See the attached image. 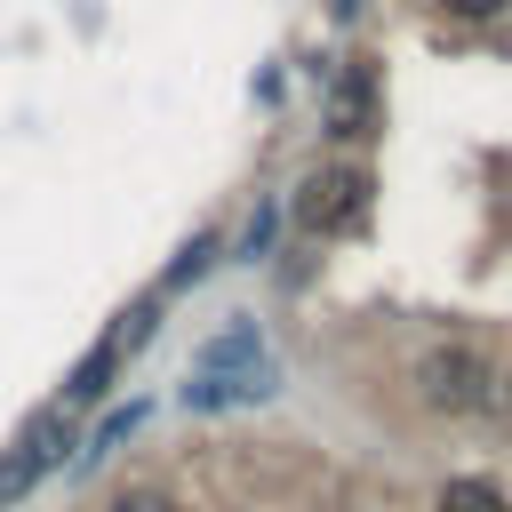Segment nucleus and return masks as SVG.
I'll use <instances>...</instances> for the list:
<instances>
[{"label": "nucleus", "mask_w": 512, "mask_h": 512, "mask_svg": "<svg viewBox=\"0 0 512 512\" xmlns=\"http://www.w3.org/2000/svg\"><path fill=\"white\" fill-rule=\"evenodd\" d=\"M64 448H72V416H64V408H40V416L16 432V448L0 456V504H16L40 472H56V464H64Z\"/></svg>", "instance_id": "f03ea898"}, {"label": "nucleus", "mask_w": 512, "mask_h": 512, "mask_svg": "<svg viewBox=\"0 0 512 512\" xmlns=\"http://www.w3.org/2000/svg\"><path fill=\"white\" fill-rule=\"evenodd\" d=\"M208 264H216V240H208V232H192V248H184V256L168 264V288H192V280H200Z\"/></svg>", "instance_id": "0eeeda50"}, {"label": "nucleus", "mask_w": 512, "mask_h": 512, "mask_svg": "<svg viewBox=\"0 0 512 512\" xmlns=\"http://www.w3.org/2000/svg\"><path fill=\"white\" fill-rule=\"evenodd\" d=\"M416 400L440 408V416H480V408H504L512 392H504V376H496L488 352H472V344H432V352L416 360Z\"/></svg>", "instance_id": "f257e3e1"}, {"label": "nucleus", "mask_w": 512, "mask_h": 512, "mask_svg": "<svg viewBox=\"0 0 512 512\" xmlns=\"http://www.w3.org/2000/svg\"><path fill=\"white\" fill-rule=\"evenodd\" d=\"M112 360H120V344H112V336H104V344H96V352H88V360H80V368H72V384H64V416H72V408H88V400H104V392H112Z\"/></svg>", "instance_id": "39448f33"}, {"label": "nucleus", "mask_w": 512, "mask_h": 512, "mask_svg": "<svg viewBox=\"0 0 512 512\" xmlns=\"http://www.w3.org/2000/svg\"><path fill=\"white\" fill-rule=\"evenodd\" d=\"M368 120H376V88H368V64H352V72L336 80L328 128H336V136H368Z\"/></svg>", "instance_id": "20e7f679"}, {"label": "nucleus", "mask_w": 512, "mask_h": 512, "mask_svg": "<svg viewBox=\"0 0 512 512\" xmlns=\"http://www.w3.org/2000/svg\"><path fill=\"white\" fill-rule=\"evenodd\" d=\"M136 424H144V408H136V400H128V408H112V416H104V432H96V448H88V456H104V448H120V440H128V432H136Z\"/></svg>", "instance_id": "1a4fd4ad"}, {"label": "nucleus", "mask_w": 512, "mask_h": 512, "mask_svg": "<svg viewBox=\"0 0 512 512\" xmlns=\"http://www.w3.org/2000/svg\"><path fill=\"white\" fill-rule=\"evenodd\" d=\"M368 216V176L360 168H336V176H312L296 192V224L304 232H352Z\"/></svg>", "instance_id": "7ed1b4c3"}, {"label": "nucleus", "mask_w": 512, "mask_h": 512, "mask_svg": "<svg viewBox=\"0 0 512 512\" xmlns=\"http://www.w3.org/2000/svg\"><path fill=\"white\" fill-rule=\"evenodd\" d=\"M104 512H176V496H160V488H128V496H112Z\"/></svg>", "instance_id": "9d476101"}, {"label": "nucleus", "mask_w": 512, "mask_h": 512, "mask_svg": "<svg viewBox=\"0 0 512 512\" xmlns=\"http://www.w3.org/2000/svg\"><path fill=\"white\" fill-rule=\"evenodd\" d=\"M272 240H280V208H256V216H248V232H240V256L256 264V256H272Z\"/></svg>", "instance_id": "6e6552de"}, {"label": "nucleus", "mask_w": 512, "mask_h": 512, "mask_svg": "<svg viewBox=\"0 0 512 512\" xmlns=\"http://www.w3.org/2000/svg\"><path fill=\"white\" fill-rule=\"evenodd\" d=\"M440 8H448V16H472V24H480V16H496L504 0H440Z\"/></svg>", "instance_id": "9b49d317"}, {"label": "nucleus", "mask_w": 512, "mask_h": 512, "mask_svg": "<svg viewBox=\"0 0 512 512\" xmlns=\"http://www.w3.org/2000/svg\"><path fill=\"white\" fill-rule=\"evenodd\" d=\"M432 512H512V504H504L488 480H448V488L432 496Z\"/></svg>", "instance_id": "423d86ee"}]
</instances>
